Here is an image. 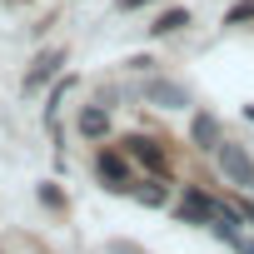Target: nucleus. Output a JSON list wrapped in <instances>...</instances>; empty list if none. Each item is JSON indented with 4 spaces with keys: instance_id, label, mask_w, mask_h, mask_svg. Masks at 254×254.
Here are the masks:
<instances>
[{
    "instance_id": "f257e3e1",
    "label": "nucleus",
    "mask_w": 254,
    "mask_h": 254,
    "mask_svg": "<svg viewBox=\"0 0 254 254\" xmlns=\"http://www.w3.org/2000/svg\"><path fill=\"white\" fill-rule=\"evenodd\" d=\"M214 155H219V170H224V180H229V185H249V190H254V160H249L239 145H229V140H224Z\"/></svg>"
},
{
    "instance_id": "f03ea898",
    "label": "nucleus",
    "mask_w": 254,
    "mask_h": 254,
    "mask_svg": "<svg viewBox=\"0 0 254 254\" xmlns=\"http://www.w3.org/2000/svg\"><path fill=\"white\" fill-rule=\"evenodd\" d=\"M224 244H234L239 254H254V234H244V224H239V209H229V204H219V214H214V224H209Z\"/></svg>"
},
{
    "instance_id": "7ed1b4c3",
    "label": "nucleus",
    "mask_w": 254,
    "mask_h": 254,
    "mask_svg": "<svg viewBox=\"0 0 254 254\" xmlns=\"http://www.w3.org/2000/svg\"><path fill=\"white\" fill-rule=\"evenodd\" d=\"M214 214H219V199H209L204 190H185V199H180L185 224H214Z\"/></svg>"
},
{
    "instance_id": "20e7f679",
    "label": "nucleus",
    "mask_w": 254,
    "mask_h": 254,
    "mask_svg": "<svg viewBox=\"0 0 254 254\" xmlns=\"http://www.w3.org/2000/svg\"><path fill=\"white\" fill-rule=\"evenodd\" d=\"M125 155L140 160V165H145V170H155V175H165V155H160V145H155V140H145V135H130V140H125Z\"/></svg>"
},
{
    "instance_id": "39448f33",
    "label": "nucleus",
    "mask_w": 254,
    "mask_h": 254,
    "mask_svg": "<svg viewBox=\"0 0 254 254\" xmlns=\"http://www.w3.org/2000/svg\"><path fill=\"white\" fill-rule=\"evenodd\" d=\"M60 65H65V50H40V55H35V65H30V75H25V90H40Z\"/></svg>"
},
{
    "instance_id": "423d86ee",
    "label": "nucleus",
    "mask_w": 254,
    "mask_h": 254,
    "mask_svg": "<svg viewBox=\"0 0 254 254\" xmlns=\"http://www.w3.org/2000/svg\"><path fill=\"white\" fill-rule=\"evenodd\" d=\"M145 100H150V105H165V110H185V105H190V95H185L180 85H170V80H150V85H145Z\"/></svg>"
},
{
    "instance_id": "0eeeda50",
    "label": "nucleus",
    "mask_w": 254,
    "mask_h": 254,
    "mask_svg": "<svg viewBox=\"0 0 254 254\" xmlns=\"http://www.w3.org/2000/svg\"><path fill=\"white\" fill-rule=\"evenodd\" d=\"M95 170H100V180H110L115 190L130 185V165H125V155H115V150H105V155L95 160Z\"/></svg>"
},
{
    "instance_id": "6e6552de",
    "label": "nucleus",
    "mask_w": 254,
    "mask_h": 254,
    "mask_svg": "<svg viewBox=\"0 0 254 254\" xmlns=\"http://www.w3.org/2000/svg\"><path fill=\"white\" fill-rule=\"evenodd\" d=\"M194 145H199V150H219V145H224L214 115H194Z\"/></svg>"
},
{
    "instance_id": "1a4fd4ad",
    "label": "nucleus",
    "mask_w": 254,
    "mask_h": 254,
    "mask_svg": "<svg viewBox=\"0 0 254 254\" xmlns=\"http://www.w3.org/2000/svg\"><path fill=\"white\" fill-rule=\"evenodd\" d=\"M105 130H110V115H105V110H95V105L80 110V135H85V140H100Z\"/></svg>"
},
{
    "instance_id": "9d476101",
    "label": "nucleus",
    "mask_w": 254,
    "mask_h": 254,
    "mask_svg": "<svg viewBox=\"0 0 254 254\" xmlns=\"http://www.w3.org/2000/svg\"><path fill=\"white\" fill-rule=\"evenodd\" d=\"M180 25H190V10H165V15L155 20V35H175Z\"/></svg>"
},
{
    "instance_id": "9b49d317",
    "label": "nucleus",
    "mask_w": 254,
    "mask_h": 254,
    "mask_svg": "<svg viewBox=\"0 0 254 254\" xmlns=\"http://www.w3.org/2000/svg\"><path fill=\"white\" fill-rule=\"evenodd\" d=\"M135 199L155 209V204H165V185H155V180H150V185H135Z\"/></svg>"
},
{
    "instance_id": "f8f14e48",
    "label": "nucleus",
    "mask_w": 254,
    "mask_h": 254,
    "mask_svg": "<svg viewBox=\"0 0 254 254\" xmlns=\"http://www.w3.org/2000/svg\"><path fill=\"white\" fill-rule=\"evenodd\" d=\"M224 20H229V25H244V20H254V0H239V5H234Z\"/></svg>"
},
{
    "instance_id": "ddd939ff",
    "label": "nucleus",
    "mask_w": 254,
    "mask_h": 254,
    "mask_svg": "<svg viewBox=\"0 0 254 254\" xmlns=\"http://www.w3.org/2000/svg\"><path fill=\"white\" fill-rule=\"evenodd\" d=\"M135 5H145V0H120V10H135Z\"/></svg>"
},
{
    "instance_id": "4468645a",
    "label": "nucleus",
    "mask_w": 254,
    "mask_h": 254,
    "mask_svg": "<svg viewBox=\"0 0 254 254\" xmlns=\"http://www.w3.org/2000/svg\"><path fill=\"white\" fill-rule=\"evenodd\" d=\"M239 214H244V219H249V224H254V204H244V209H239Z\"/></svg>"
},
{
    "instance_id": "2eb2a0df",
    "label": "nucleus",
    "mask_w": 254,
    "mask_h": 254,
    "mask_svg": "<svg viewBox=\"0 0 254 254\" xmlns=\"http://www.w3.org/2000/svg\"><path fill=\"white\" fill-rule=\"evenodd\" d=\"M244 115H249V120H254V105H244Z\"/></svg>"
}]
</instances>
